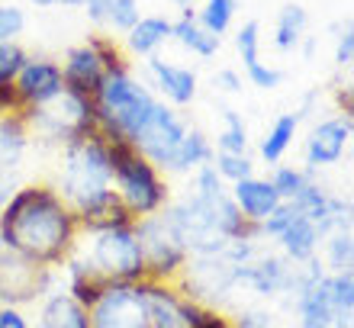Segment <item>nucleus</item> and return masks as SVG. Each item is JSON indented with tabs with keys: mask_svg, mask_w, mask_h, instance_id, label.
Masks as SVG:
<instances>
[{
	"mask_svg": "<svg viewBox=\"0 0 354 328\" xmlns=\"http://www.w3.org/2000/svg\"><path fill=\"white\" fill-rule=\"evenodd\" d=\"M213 90L223 97H239L242 94V75L235 68H219L213 75Z\"/></svg>",
	"mask_w": 354,
	"mask_h": 328,
	"instance_id": "nucleus-44",
	"label": "nucleus"
},
{
	"mask_svg": "<svg viewBox=\"0 0 354 328\" xmlns=\"http://www.w3.org/2000/svg\"><path fill=\"white\" fill-rule=\"evenodd\" d=\"M277 242H280V251H283V258H287L290 264H306V261H313V258H319L322 238H319V229L309 222V219L297 216L277 235Z\"/></svg>",
	"mask_w": 354,
	"mask_h": 328,
	"instance_id": "nucleus-20",
	"label": "nucleus"
},
{
	"mask_svg": "<svg viewBox=\"0 0 354 328\" xmlns=\"http://www.w3.org/2000/svg\"><path fill=\"white\" fill-rule=\"evenodd\" d=\"M194 13L200 26L223 39V32H229V26L235 19V0H206L203 7L194 10Z\"/></svg>",
	"mask_w": 354,
	"mask_h": 328,
	"instance_id": "nucleus-32",
	"label": "nucleus"
},
{
	"mask_svg": "<svg viewBox=\"0 0 354 328\" xmlns=\"http://www.w3.org/2000/svg\"><path fill=\"white\" fill-rule=\"evenodd\" d=\"M29 3H36V7H55L58 0H29Z\"/></svg>",
	"mask_w": 354,
	"mask_h": 328,
	"instance_id": "nucleus-53",
	"label": "nucleus"
},
{
	"mask_svg": "<svg viewBox=\"0 0 354 328\" xmlns=\"http://www.w3.org/2000/svg\"><path fill=\"white\" fill-rule=\"evenodd\" d=\"M177 7H194V0H174Z\"/></svg>",
	"mask_w": 354,
	"mask_h": 328,
	"instance_id": "nucleus-54",
	"label": "nucleus"
},
{
	"mask_svg": "<svg viewBox=\"0 0 354 328\" xmlns=\"http://www.w3.org/2000/svg\"><path fill=\"white\" fill-rule=\"evenodd\" d=\"M293 267H297V264H290L283 254L261 251L252 264L235 267V287H245V290H252L254 296H280V293H290Z\"/></svg>",
	"mask_w": 354,
	"mask_h": 328,
	"instance_id": "nucleus-13",
	"label": "nucleus"
},
{
	"mask_svg": "<svg viewBox=\"0 0 354 328\" xmlns=\"http://www.w3.org/2000/svg\"><path fill=\"white\" fill-rule=\"evenodd\" d=\"M17 97L23 110H32V106H46L52 104L62 90H65V77H62V65L52 61V58H26V65L19 68L17 81Z\"/></svg>",
	"mask_w": 354,
	"mask_h": 328,
	"instance_id": "nucleus-12",
	"label": "nucleus"
},
{
	"mask_svg": "<svg viewBox=\"0 0 354 328\" xmlns=\"http://www.w3.org/2000/svg\"><path fill=\"white\" fill-rule=\"evenodd\" d=\"M91 328H149V302H145V280L122 283L110 280L100 300L91 309Z\"/></svg>",
	"mask_w": 354,
	"mask_h": 328,
	"instance_id": "nucleus-9",
	"label": "nucleus"
},
{
	"mask_svg": "<svg viewBox=\"0 0 354 328\" xmlns=\"http://www.w3.org/2000/svg\"><path fill=\"white\" fill-rule=\"evenodd\" d=\"M297 216H299V213L293 209V203H280V206L274 209L268 219H261V222H258V229H261V238H277V235L283 232V229H287V225L293 222Z\"/></svg>",
	"mask_w": 354,
	"mask_h": 328,
	"instance_id": "nucleus-42",
	"label": "nucleus"
},
{
	"mask_svg": "<svg viewBox=\"0 0 354 328\" xmlns=\"http://www.w3.org/2000/svg\"><path fill=\"white\" fill-rule=\"evenodd\" d=\"M58 3H65V7H84L87 0H58Z\"/></svg>",
	"mask_w": 354,
	"mask_h": 328,
	"instance_id": "nucleus-52",
	"label": "nucleus"
},
{
	"mask_svg": "<svg viewBox=\"0 0 354 328\" xmlns=\"http://www.w3.org/2000/svg\"><path fill=\"white\" fill-rule=\"evenodd\" d=\"M62 77H65V90L81 97H93L100 90V81H103V65L97 58V52L87 42L68 48L65 61H62Z\"/></svg>",
	"mask_w": 354,
	"mask_h": 328,
	"instance_id": "nucleus-17",
	"label": "nucleus"
},
{
	"mask_svg": "<svg viewBox=\"0 0 354 328\" xmlns=\"http://www.w3.org/2000/svg\"><path fill=\"white\" fill-rule=\"evenodd\" d=\"M23 116L29 122V135L36 142L55 145V148H65V145L84 139L91 132H100L93 97H81V94H71V90H62L46 106L23 110Z\"/></svg>",
	"mask_w": 354,
	"mask_h": 328,
	"instance_id": "nucleus-5",
	"label": "nucleus"
},
{
	"mask_svg": "<svg viewBox=\"0 0 354 328\" xmlns=\"http://www.w3.org/2000/svg\"><path fill=\"white\" fill-rule=\"evenodd\" d=\"M145 302H149V328H194V316L200 302L187 300L171 283L145 280Z\"/></svg>",
	"mask_w": 354,
	"mask_h": 328,
	"instance_id": "nucleus-14",
	"label": "nucleus"
},
{
	"mask_svg": "<svg viewBox=\"0 0 354 328\" xmlns=\"http://www.w3.org/2000/svg\"><path fill=\"white\" fill-rule=\"evenodd\" d=\"M17 110H23V104H19V97H17V87H13V84H0V116L17 113Z\"/></svg>",
	"mask_w": 354,
	"mask_h": 328,
	"instance_id": "nucleus-47",
	"label": "nucleus"
},
{
	"mask_svg": "<svg viewBox=\"0 0 354 328\" xmlns=\"http://www.w3.org/2000/svg\"><path fill=\"white\" fill-rule=\"evenodd\" d=\"M335 68H351L354 61V29L351 26H335V55H332Z\"/></svg>",
	"mask_w": 354,
	"mask_h": 328,
	"instance_id": "nucleus-43",
	"label": "nucleus"
},
{
	"mask_svg": "<svg viewBox=\"0 0 354 328\" xmlns=\"http://www.w3.org/2000/svg\"><path fill=\"white\" fill-rule=\"evenodd\" d=\"M142 17V7L139 0H110V7H106V17H103V26H110L113 32H129Z\"/></svg>",
	"mask_w": 354,
	"mask_h": 328,
	"instance_id": "nucleus-35",
	"label": "nucleus"
},
{
	"mask_svg": "<svg viewBox=\"0 0 354 328\" xmlns=\"http://www.w3.org/2000/svg\"><path fill=\"white\" fill-rule=\"evenodd\" d=\"M219 116H223V129H219V135H216V151H232V155H248V126H245L242 113L232 110V106H223L219 110Z\"/></svg>",
	"mask_w": 354,
	"mask_h": 328,
	"instance_id": "nucleus-29",
	"label": "nucleus"
},
{
	"mask_svg": "<svg viewBox=\"0 0 354 328\" xmlns=\"http://www.w3.org/2000/svg\"><path fill=\"white\" fill-rule=\"evenodd\" d=\"M158 104V97L149 87L136 81L129 71H110L103 75L100 90L93 94V106H97V126L106 139H126L136 142L142 126L149 122L151 110Z\"/></svg>",
	"mask_w": 354,
	"mask_h": 328,
	"instance_id": "nucleus-3",
	"label": "nucleus"
},
{
	"mask_svg": "<svg viewBox=\"0 0 354 328\" xmlns=\"http://www.w3.org/2000/svg\"><path fill=\"white\" fill-rule=\"evenodd\" d=\"M209 164H213L216 174H219L225 184H239V180L252 177L254 168H258L252 161V155H232V151H216Z\"/></svg>",
	"mask_w": 354,
	"mask_h": 328,
	"instance_id": "nucleus-33",
	"label": "nucleus"
},
{
	"mask_svg": "<svg viewBox=\"0 0 354 328\" xmlns=\"http://www.w3.org/2000/svg\"><path fill=\"white\" fill-rule=\"evenodd\" d=\"M297 306H299V328H332L335 309H332V300H328L326 273L316 283H309L306 290L297 293Z\"/></svg>",
	"mask_w": 354,
	"mask_h": 328,
	"instance_id": "nucleus-23",
	"label": "nucleus"
},
{
	"mask_svg": "<svg viewBox=\"0 0 354 328\" xmlns=\"http://www.w3.org/2000/svg\"><path fill=\"white\" fill-rule=\"evenodd\" d=\"M328 283V300L335 312H351L354 309V277L351 271L345 273H326Z\"/></svg>",
	"mask_w": 354,
	"mask_h": 328,
	"instance_id": "nucleus-37",
	"label": "nucleus"
},
{
	"mask_svg": "<svg viewBox=\"0 0 354 328\" xmlns=\"http://www.w3.org/2000/svg\"><path fill=\"white\" fill-rule=\"evenodd\" d=\"M351 132H354V116H328V119L316 122L306 135V145H303V161H306V171H322L332 168L345 158L348 145H351Z\"/></svg>",
	"mask_w": 354,
	"mask_h": 328,
	"instance_id": "nucleus-11",
	"label": "nucleus"
},
{
	"mask_svg": "<svg viewBox=\"0 0 354 328\" xmlns=\"http://www.w3.org/2000/svg\"><path fill=\"white\" fill-rule=\"evenodd\" d=\"M145 71L151 77V87L161 94V104L174 106H190L196 100V71L194 68H184V65H174V61H165L161 55H151L145 61Z\"/></svg>",
	"mask_w": 354,
	"mask_h": 328,
	"instance_id": "nucleus-15",
	"label": "nucleus"
},
{
	"mask_svg": "<svg viewBox=\"0 0 354 328\" xmlns=\"http://www.w3.org/2000/svg\"><path fill=\"white\" fill-rule=\"evenodd\" d=\"M171 42V19L168 17H139V23L126 32V52L136 58L158 55V48Z\"/></svg>",
	"mask_w": 354,
	"mask_h": 328,
	"instance_id": "nucleus-22",
	"label": "nucleus"
},
{
	"mask_svg": "<svg viewBox=\"0 0 354 328\" xmlns=\"http://www.w3.org/2000/svg\"><path fill=\"white\" fill-rule=\"evenodd\" d=\"M110 187H113V168L103 132H91V135L62 148V171H58L55 190L62 193L68 206L71 209L81 206V203H87L91 197H97V193Z\"/></svg>",
	"mask_w": 354,
	"mask_h": 328,
	"instance_id": "nucleus-4",
	"label": "nucleus"
},
{
	"mask_svg": "<svg viewBox=\"0 0 354 328\" xmlns=\"http://www.w3.org/2000/svg\"><path fill=\"white\" fill-rule=\"evenodd\" d=\"M106 277H103L91 261H81V258H68V296L75 302H81L84 309H91L93 302L100 300V293L106 290Z\"/></svg>",
	"mask_w": 354,
	"mask_h": 328,
	"instance_id": "nucleus-24",
	"label": "nucleus"
},
{
	"mask_svg": "<svg viewBox=\"0 0 354 328\" xmlns=\"http://www.w3.org/2000/svg\"><path fill=\"white\" fill-rule=\"evenodd\" d=\"M42 328H91V312L68 293H52L42 302Z\"/></svg>",
	"mask_w": 354,
	"mask_h": 328,
	"instance_id": "nucleus-27",
	"label": "nucleus"
},
{
	"mask_svg": "<svg viewBox=\"0 0 354 328\" xmlns=\"http://www.w3.org/2000/svg\"><path fill=\"white\" fill-rule=\"evenodd\" d=\"M229 197H232V203L239 206V213H242L245 219H252V222L268 219L270 213L283 203V200L277 197V190L270 187V180L268 177H258V174H252V177H245V180H239V184H232Z\"/></svg>",
	"mask_w": 354,
	"mask_h": 328,
	"instance_id": "nucleus-18",
	"label": "nucleus"
},
{
	"mask_svg": "<svg viewBox=\"0 0 354 328\" xmlns=\"http://www.w3.org/2000/svg\"><path fill=\"white\" fill-rule=\"evenodd\" d=\"M26 29V13L13 3H0V42H17Z\"/></svg>",
	"mask_w": 354,
	"mask_h": 328,
	"instance_id": "nucleus-40",
	"label": "nucleus"
},
{
	"mask_svg": "<svg viewBox=\"0 0 354 328\" xmlns=\"http://www.w3.org/2000/svg\"><path fill=\"white\" fill-rule=\"evenodd\" d=\"M245 77H248V84L258 87V90H277L283 84V71L268 61H254V65L245 68Z\"/></svg>",
	"mask_w": 354,
	"mask_h": 328,
	"instance_id": "nucleus-39",
	"label": "nucleus"
},
{
	"mask_svg": "<svg viewBox=\"0 0 354 328\" xmlns=\"http://www.w3.org/2000/svg\"><path fill=\"white\" fill-rule=\"evenodd\" d=\"M335 104L342 116H354V100H351V84L335 87Z\"/></svg>",
	"mask_w": 354,
	"mask_h": 328,
	"instance_id": "nucleus-51",
	"label": "nucleus"
},
{
	"mask_svg": "<svg viewBox=\"0 0 354 328\" xmlns=\"http://www.w3.org/2000/svg\"><path fill=\"white\" fill-rule=\"evenodd\" d=\"M171 39H174L180 48H187L190 55H196V58H213L216 52H219V46H223V39L213 36L209 29H203L200 23H196L194 7H184L180 19L171 23Z\"/></svg>",
	"mask_w": 354,
	"mask_h": 328,
	"instance_id": "nucleus-19",
	"label": "nucleus"
},
{
	"mask_svg": "<svg viewBox=\"0 0 354 328\" xmlns=\"http://www.w3.org/2000/svg\"><path fill=\"white\" fill-rule=\"evenodd\" d=\"M299 113H280L277 119L270 122V129L264 132V139L258 142V155H261L264 164H280V161L287 158V151L293 148V142H297V132H299Z\"/></svg>",
	"mask_w": 354,
	"mask_h": 328,
	"instance_id": "nucleus-21",
	"label": "nucleus"
},
{
	"mask_svg": "<svg viewBox=\"0 0 354 328\" xmlns=\"http://www.w3.org/2000/svg\"><path fill=\"white\" fill-rule=\"evenodd\" d=\"M106 7H110V0H87V3H84V13H87V19H91L93 26H103Z\"/></svg>",
	"mask_w": 354,
	"mask_h": 328,
	"instance_id": "nucleus-50",
	"label": "nucleus"
},
{
	"mask_svg": "<svg viewBox=\"0 0 354 328\" xmlns=\"http://www.w3.org/2000/svg\"><path fill=\"white\" fill-rule=\"evenodd\" d=\"M194 328H232V322L225 319L223 312L200 306V309H196V316H194Z\"/></svg>",
	"mask_w": 354,
	"mask_h": 328,
	"instance_id": "nucleus-46",
	"label": "nucleus"
},
{
	"mask_svg": "<svg viewBox=\"0 0 354 328\" xmlns=\"http://www.w3.org/2000/svg\"><path fill=\"white\" fill-rule=\"evenodd\" d=\"M77 235L75 209L62 200L55 184H19L0 209V248L39 267L68 261Z\"/></svg>",
	"mask_w": 354,
	"mask_h": 328,
	"instance_id": "nucleus-1",
	"label": "nucleus"
},
{
	"mask_svg": "<svg viewBox=\"0 0 354 328\" xmlns=\"http://www.w3.org/2000/svg\"><path fill=\"white\" fill-rule=\"evenodd\" d=\"M0 328H29V322L19 316L17 306H0Z\"/></svg>",
	"mask_w": 354,
	"mask_h": 328,
	"instance_id": "nucleus-49",
	"label": "nucleus"
},
{
	"mask_svg": "<svg viewBox=\"0 0 354 328\" xmlns=\"http://www.w3.org/2000/svg\"><path fill=\"white\" fill-rule=\"evenodd\" d=\"M29 52L19 42H0V84H13Z\"/></svg>",
	"mask_w": 354,
	"mask_h": 328,
	"instance_id": "nucleus-38",
	"label": "nucleus"
},
{
	"mask_svg": "<svg viewBox=\"0 0 354 328\" xmlns=\"http://www.w3.org/2000/svg\"><path fill=\"white\" fill-rule=\"evenodd\" d=\"M184 296L200 302L206 309H216L229 302L235 287V264H229L223 254H190L184 264Z\"/></svg>",
	"mask_w": 354,
	"mask_h": 328,
	"instance_id": "nucleus-8",
	"label": "nucleus"
},
{
	"mask_svg": "<svg viewBox=\"0 0 354 328\" xmlns=\"http://www.w3.org/2000/svg\"><path fill=\"white\" fill-rule=\"evenodd\" d=\"M274 325V316L268 309H242L235 316L232 328H270Z\"/></svg>",
	"mask_w": 354,
	"mask_h": 328,
	"instance_id": "nucleus-45",
	"label": "nucleus"
},
{
	"mask_svg": "<svg viewBox=\"0 0 354 328\" xmlns=\"http://www.w3.org/2000/svg\"><path fill=\"white\" fill-rule=\"evenodd\" d=\"M29 145H32V135H29V122L23 110L0 116V161L7 168L19 171V161L26 158Z\"/></svg>",
	"mask_w": 354,
	"mask_h": 328,
	"instance_id": "nucleus-26",
	"label": "nucleus"
},
{
	"mask_svg": "<svg viewBox=\"0 0 354 328\" xmlns=\"http://www.w3.org/2000/svg\"><path fill=\"white\" fill-rule=\"evenodd\" d=\"M268 180H270V187L277 190V197L283 200V203H290L309 180H316V174L306 168H297V164H274Z\"/></svg>",
	"mask_w": 354,
	"mask_h": 328,
	"instance_id": "nucleus-31",
	"label": "nucleus"
},
{
	"mask_svg": "<svg viewBox=\"0 0 354 328\" xmlns=\"http://www.w3.org/2000/svg\"><path fill=\"white\" fill-rule=\"evenodd\" d=\"M309 26V13L303 3H287V7L277 13V23H274V48L277 52H297L303 36H306Z\"/></svg>",
	"mask_w": 354,
	"mask_h": 328,
	"instance_id": "nucleus-28",
	"label": "nucleus"
},
{
	"mask_svg": "<svg viewBox=\"0 0 354 328\" xmlns=\"http://www.w3.org/2000/svg\"><path fill=\"white\" fill-rule=\"evenodd\" d=\"M187 119L180 116V113L174 110V106H168V104H155V110H151V116H149V122L142 126V132L136 135V148L145 155V158L155 164V168L165 174L168 171V164H171V155L177 151V145H180V139L187 135Z\"/></svg>",
	"mask_w": 354,
	"mask_h": 328,
	"instance_id": "nucleus-10",
	"label": "nucleus"
},
{
	"mask_svg": "<svg viewBox=\"0 0 354 328\" xmlns=\"http://www.w3.org/2000/svg\"><path fill=\"white\" fill-rule=\"evenodd\" d=\"M216 155L213 142H209V135L200 129H187V135L180 139V145H177V151L171 155V164L165 174H194L196 168H203V164H209Z\"/></svg>",
	"mask_w": 354,
	"mask_h": 328,
	"instance_id": "nucleus-25",
	"label": "nucleus"
},
{
	"mask_svg": "<svg viewBox=\"0 0 354 328\" xmlns=\"http://www.w3.org/2000/svg\"><path fill=\"white\" fill-rule=\"evenodd\" d=\"M326 264L332 273H345L351 271L354 264V238H351V229H338V232H328L326 238Z\"/></svg>",
	"mask_w": 354,
	"mask_h": 328,
	"instance_id": "nucleus-30",
	"label": "nucleus"
},
{
	"mask_svg": "<svg viewBox=\"0 0 354 328\" xmlns=\"http://www.w3.org/2000/svg\"><path fill=\"white\" fill-rule=\"evenodd\" d=\"M190 177H194V190H190V193H196V197H216V193H225V180L216 174L213 164L196 168Z\"/></svg>",
	"mask_w": 354,
	"mask_h": 328,
	"instance_id": "nucleus-41",
	"label": "nucleus"
},
{
	"mask_svg": "<svg viewBox=\"0 0 354 328\" xmlns=\"http://www.w3.org/2000/svg\"><path fill=\"white\" fill-rule=\"evenodd\" d=\"M19 187V177H17V171H0V209H3V203H7L10 197H13V190Z\"/></svg>",
	"mask_w": 354,
	"mask_h": 328,
	"instance_id": "nucleus-48",
	"label": "nucleus"
},
{
	"mask_svg": "<svg viewBox=\"0 0 354 328\" xmlns=\"http://www.w3.org/2000/svg\"><path fill=\"white\" fill-rule=\"evenodd\" d=\"M75 219H77V229L87 235H97V232H106V229H122V225H132L136 216H132L126 203L120 200L116 190H103L97 197H91L87 203L75 206Z\"/></svg>",
	"mask_w": 354,
	"mask_h": 328,
	"instance_id": "nucleus-16",
	"label": "nucleus"
},
{
	"mask_svg": "<svg viewBox=\"0 0 354 328\" xmlns=\"http://www.w3.org/2000/svg\"><path fill=\"white\" fill-rule=\"evenodd\" d=\"M87 46H91L93 52H97V58H100L103 75H110V71H129V58H126V52H122V46L116 42V39L91 36L87 39Z\"/></svg>",
	"mask_w": 354,
	"mask_h": 328,
	"instance_id": "nucleus-34",
	"label": "nucleus"
},
{
	"mask_svg": "<svg viewBox=\"0 0 354 328\" xmlns=\"http://www.w3.org/2000/svg\"><path fill=\"white\" fill-rule=\"evenodd\" d=\"M136 235L142 242V254H145V273L149 280L168 283L174 277H180L187 264V248L180 244V238L174 235V229L168 225V219L155 213V216H142L136 219Z\"/></svg>",
	"mask_w": 354,
	"mask_h": 328,
	"instance_id": "nucleus-7",
	"label": "nucleus"
},
{
	"mask_svg": "<svg viewBox=\"0 0 354 328\" xmlns=\"http://www.w3.org/2000/svg\"><path fill=\"white\" fill-rule=\"evenodd\" d=\"M132 225L106 229V232L91 235V251H87V261H91L93 267L106 277V280H122V283L149 280V273H145L142 242H139V235H136Z\"/></svg>",
	"mask_w": 354,
	"mask_h": 328,
	"instance_id": "nucleus-6",
	"label": "nucleus"
},
{
	"mask_svg": "<svg viewBox=\"0 0 354 328\" xmlns=\"http://www.w3.org/2000/svg\"><path fill=\"white\" fill-rule=\"evenodd\" d=\"M235 52H239L245 68L254 65V61H261V23H258V19L242 23V29L235 32Z\"/></svg>",
	"mask_w": 354,
	"mask_h": 328,
	"instance_id": "nucleus-36",
	"label": "nucleus"
},
{
	"mask_svg": "<svg viewBox=\"0 0 354 328\" xmlns=\"http://www.w3.org/2000/svg\"><path fill=\"white\" fill-rule=\"evenodd\" d=\"M106 139V135H103ZM110 151V168H113V190L120 193L136 219L155 216L171 203L168 177L142 155L132 142L126 139H106Z\"/></svg>",
	"mask_w": 354,
	"mask_h": 328,
	"instance_id": "nucleus-2",
	"label": "nucleus"
}]
</instances>
